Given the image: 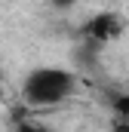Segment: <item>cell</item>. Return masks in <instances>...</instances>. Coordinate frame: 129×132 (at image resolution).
Wrapping results in <instances>:
<instances>
[{"mask_svg":"<svg viewBox=\"0 0 129 132\" xmlns=\"http://www.w3.org/2000/svg\"><path fill=\"white\" fill-rule=\"evenodd\" d=\"M114 108L120 114H129V95H114Z\"/></svg>","mask_w":129,"mask_h":132,"instance_id":"obj_3","label":"cell"},{"mask_svg":"<svg viewBox=\"0 0 129 132\" xmlns=\"http://www.w3.org/2000/svg\"><path fill=\"white\" fill-rule=\"evenodd\" d=\"M52 3H55V6H71L74 0H52Z\"/></svg>","mask_w":129,"mask_h":132,"instance_id":"obj_4","label":"cell"},{"mask_svg":"<svg viewBox=\"0 0 129 132\" xmlns=\"http://www.w3.org/2000/svg\"><path fill=\"white\" fill-rule=\"evenodd\" d=\"M120 19L114 15V12H98L95 19H89V25H86V31H89V37L92 40H98V43H104V40H114L117 34H120Z\"/></svg>","mask_w":129,"mask_h":132,"instance_id":"obj_2","label":"cell"},{"mask_svg":"<svg viewBox=\"0 0 129 132\" xmlns=\"http://www.w3.org/2000/svg\"><path fill=\"white\" fill-rule=\"evenodd\" d=\"M0 77H3V65H0Z\"/></svg>","mask_w":129,"mask_h":132,"instance_id":"obj_5","label":"cell"},{"mask_svg":"<svg viewBox=\"0 0 129 132\" xmlns=\"http://www.w3.org/2000/svg\"><path fill=\"white\" fill-rule=\"evenodd\" d=\"M77 89V77L64 68H34L22 83V98L31 108H52L71 98Z\"/></svg>","mask_w":129,"mask_h":132,"instance_id":"obj_1","label":"cell"}]
</instances>
